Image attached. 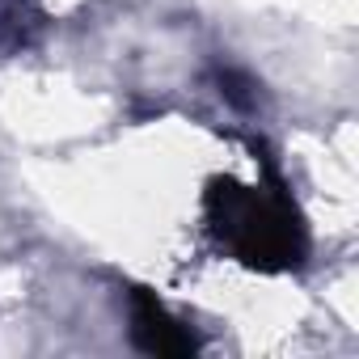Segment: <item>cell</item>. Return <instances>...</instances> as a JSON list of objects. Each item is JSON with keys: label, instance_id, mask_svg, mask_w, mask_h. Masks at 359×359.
<instances>
[{"label": "cell", "instance_id": "2", "mask_svg": "<svg viewBox=\"0 0 359 359\" xmlns=\"http://www.w3.org/2000/svg\"><path fill=\"white\" fill-rule=\"evenodd\" d=\"M135 338H140L144 351H156V355H187V351H195V338L144 292H135Z\"/></svg>", "mask_w": 359, "mask_h": 359}, {"label": "cell", "instance_id": "1", "mask_svg": "<svg viewBox=\"0 0 359 359\" xmlns=\"http://www.w3.org/2000/svg\"><path fill=\"white\" fill-rule=\"evenodd\" d=\"M216 199H224L220 212V229L229 233L233 250L245 262H271V258H292L296 254V224H287L283 208H266L254 191H241L233 182H216L212 187Z\"/></svg>", "mask_w": 359, "mask_h": 359}]
</instances>
